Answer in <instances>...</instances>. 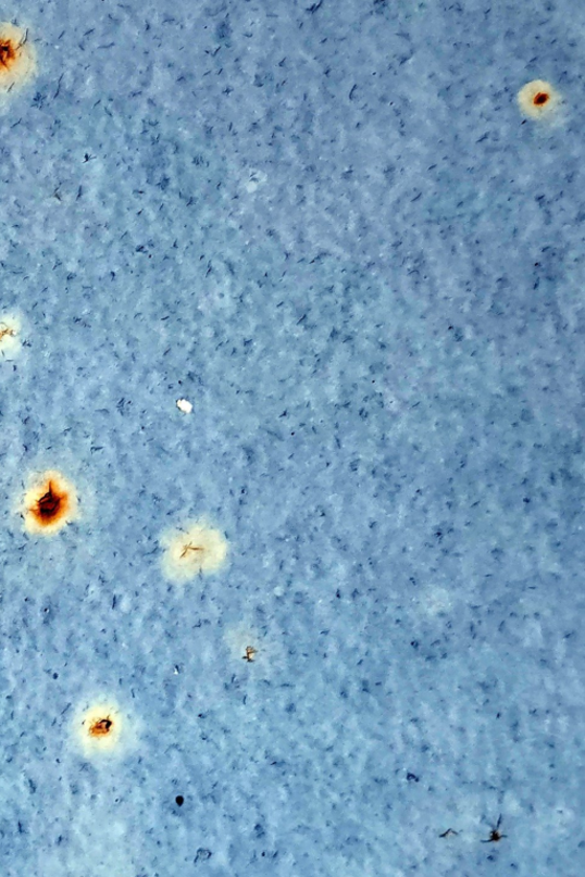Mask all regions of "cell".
<instances>
[{
    "label": "cell",
    "instance_id": "6da1fadb",
    "mask_svg": "<svg viewBox=\"0 0 585 877\" xmlns=\"http://www.w3.org/2000/svg\"><path fill=\"white\" fill-rule=\"evenodd\" d=\"M78 713L75 731L85 752L111 756L124 749L128 739V719L114 701H97Z\"/></svg>",
    "mask_w": 585,
    "mask_h": 877
},
{
    "label": "cell",
    "instance_id": "7a4b0ae2",
    "mask_svg": "<svg viewBox=\"0 0 585 877\" xmlns=\"http://www.w3.org/2000/svg\"><path fill=\"white\" fill-rule=\"evenodd\" d=\"M17 325L9 330L8 324H0V352H3L8 349V346L11 347V344L14 343L17 336Z\"/></svg>",
    "mask_w": 585,
    "mask_h": 877
}]
</instances>
